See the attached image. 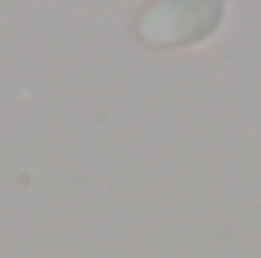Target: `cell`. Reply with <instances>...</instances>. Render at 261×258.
Wrapping results in <instances>:
<instances>
[{
  "mask_svg": "<svg viewBox=\"0 0 261 258\" xmlns=\"http://www.w3.org/2000/svg\"><path fill=\"white\" fill-rule=\"evenodd\" d=\"M227 0H155L140 12L137 34L140 42L159 50L174 46H193L216 34V27L223 23Z\"/></svg>",
  "mask_w": 261,
  "mask_h": 258,
  "instance_id": "6da1fadb",
  "label": "cell"
}]
</instances>
